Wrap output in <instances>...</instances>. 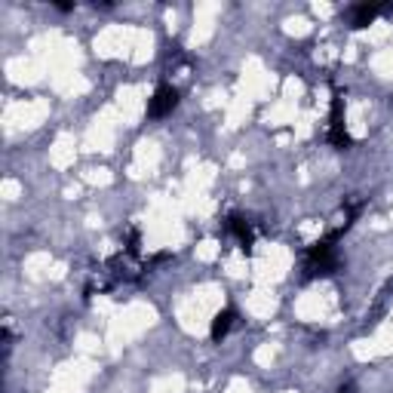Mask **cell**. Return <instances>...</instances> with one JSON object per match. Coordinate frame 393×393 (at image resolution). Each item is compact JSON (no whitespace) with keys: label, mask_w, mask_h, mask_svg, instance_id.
<instances>
[{"label":"cell","mask_w":393,"mask_h":393,"mask_svg":"<svg viewBox=\"0 0 393 393\" xmlns=\"http://www.w3.org/2000/svg\"><path fill=\"white\" fill-rule=\"evenodd\" d=\"M175 108H179V89L169 86V83H163V86L154 93V98L148 102V117L150 120H163V117H169Z\"/></svg>","instance_id":"cell-2"},{"label":"cell","mask_w":393,"mask_h":393,"mask_svg":"<svg viewBox=\"0 0 393 393\" xmlns=\"http://www.w3.org/2000/svg\"><path fill=\"white\" fill-rule=\"evenodd\" d=\"M384 295H393V277L387 280V289H384Z\"/></svg>","instance_id":"cell-8"},{"label":"cell","mask_w":393,"mask_h":393,"mask_svg":"<svg viewBox=\"0 0 393 393\" xmlns=\"http://www.w3.org/2000/svg\"><path fill=\"white\" fill-rule=\"evenodd\" d=\"M329 141L335 145L338 150H344L354 145V138L347 136V127H344V111H341V96L335 93L332 98V117H329Z\"/></svg>","instance_id":"cell-3"},{"label":"cell","mask_w":393,"mask_h":393,"mask_svg":"<svg viewBox=\"0 0 393 393\" xmlns=\"http://www.w3.org/2000/svg\"><path fill=\"white\" fill-rule=\"evenodd\" d=\"M338 393H356V387H354V384H341Z\"/></svg>","instance_id":"cell-7"},{"label":"cell","mask_w":393,"mask_h":393,"mask_svg":"<svg viewBox=\"0 0 393 393\" xmlns=\"http://www.w3.org/2000/svg\"><path fill=\"white\" fill-rule=\"evenodd\" d=\"M233 326H237V311H233V307H224V311L215 314L212 326H209V335H212V341H221V338H228V332Z\"/></svg>","instance_id":"cell-5"},{"label":"cell","mask_w":393,"mask_h":393,"mask_svg":"<svg viewBox=\"0 0 393 393\" xmlns=\"http://www.w3.org/2000/svg\"><path fill=\"white\" fill-rule=\"evenodd\" d=\"M381 13H390V4H356L347 10V19H350V28H366L378 19Z\"/></svg>","instance_id":"cell-4"},{"label":"cell","mask_w":393,"mask_h":393,"mask_svg":"<svg viewBox=\"0 0 393 393\" xmlns=\"http://www.w3.org/2000/svg\"><path fill=\"white\" fill-rule=\"evenodd\" d=\"M338 267H341V262H338V252H335V246H332L329 237L307 249V258H304L307 277H332Z\"/></svg>","instance_id":"cell-1"},{"label":"cell","mask_w":393,"mask_h":393,"mask_svg":"<svg viewBox=\"0 0 393 393\" xmlns=\"http://www.w3.org/2000/svg\"><path fill=\"white\" fill-rule=\"evenodd\" d=\"M228 231L240 240V246H243L246 252L255 246V231H252V224H249L243 215H231V219H228Z\"/></svg>","instance_id":"cell-6"}]
</instances>
